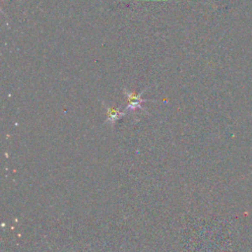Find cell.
I'll list each match as a JSON object with an SVG mask.
<instances>
[{"instance_id": "obj_1", "label": "cell", "mask_w": 252, "mask_h": 252, "mask_svg": "<svg viewBox=\"0 0 252 252\" xmlns=\"http://www.w3.org/2000/svg\"><path fill=\"white\" fill-rule=\"evenodd\" d=\"M144 93V91H142L140 94H136L135 92H129L125 90L124 91V94L127 97V104L126 107V110H135L137 108H140V109H143L142 107V104L143 102H148L147 100H143L142 99V94Z\"/></svg>"}, {"instance_id": "obj_2", "label": "cell", "mask_w": 252, "mask_h": 252, "mask_svg": "<svg viewBox=\"0 0 252 252\" xmlns=\"http://www.w3.org/2000/svg\"><path fill=\"white\" fill-rule=\"evenodd\" d=\"M125 114V112H121L118 108L115 107H110L107 105V121L109 123H115V121L119 120L122 116Z\"/></svg>"}]
</instances>
